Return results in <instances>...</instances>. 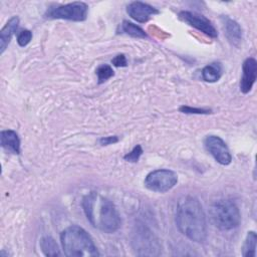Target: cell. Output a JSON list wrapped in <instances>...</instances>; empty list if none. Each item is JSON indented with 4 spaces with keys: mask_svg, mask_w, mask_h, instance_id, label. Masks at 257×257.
Instances as JSON below:
<instances>
[{
    "mask_svg": "<svg viewBox=\"0 0 257 257\" xmlns=\"http://www.w3.org/2000/svg\"><path fill=\"white\" fill-rule=\"evenodd\" d=\"M176 224L180 232L194 242H204L207 238V221L199 200L183 196L176 210Z\"/></svg>",
    "mask_w": 257,
    "mask_h": 257,
    "instance_id": "cell-1",
    "label": "cell"
},
{
    "mask_svg": "<svg viewBox=\"0 0 257 257\" xmlns=\"http://www.w3.org/2000/svg\"><path fill=\"white\" fill-rule=\"evenodd\" d=\"M82 208L87 220L104 233H114L120 227L121 220L114 204L97 194L90 192L82 200Z\"/></svg>",
    "mask_w": 257,
    "mask_h": 257,
    "instance_id": "cell-2",
    "label": "cell"
},
{
    "mask_svg": "<svg viewBox=\"0 0 257 257\" xmlns=\"http://www.w3.org/2000/svg\"><path fill=\"white\" fill-rule=\"evenodd\" d=\"M63 252L68 257L99 256L90 235L81 227L72 225L64 229L60 235Z\"/></svg>",
    "mask_w": 257,
    "mask_h": 257,
    "instance_id": "cell-3",
    "label": "cell"
},
{
    "mask_svg": "<svg viewBox=\"0 0 257 257\" xmlns=\"http://www.w3.org/2000/svg\"><path fill=\"white\" fill-rule=\"evenodd\" d=\"M210 218L215 227L222 231L235 229L241 221L240 211L231 200H219L210 207Z\"/></svg>",
    "mask_w": 257,
    "mask_h": 257,
    "instance_id": "cell-4",
    "label": "cell"
},
{
    "mask_svg": "<svg viewBox=\"0 0 257 257\" xmlns=\"http://www.w3.org/2000/svg\"><path fill=\"white\" fill-rule=\"evenodd\" d=\"M88 6L84 2H72L64 5L49 7L44 16L48 19L84 21L87 17Z\"/></svg>",
    "mask_w": 257,
    "mask_h": 257,
    "instance_id": "cell-5",
    "label": "cell"
},
{
    "mask_svg": "<svg viewBox=\"0 0 257 257\" xmlns=\"http://www.w3.org/2000/svg\"><path fill=\"white\" fill-rule=\"evenodd\" d=\"M178 183V176L175 172L166 169L155 170L149 173L145 179V187L153 192L165 193L170 191Z\"/></svg>",
    "mask_w": 257,
    "mask_h": 257,
    "instance_id": "cell-6",
    "label": "cell"
},
{
    "mask_svg": "<svg viewBox=\"0 0 257 257\" xmlns=\"http://www.w3.org/2000/svg\"><path fill=\"white\" fill-rule=\"evenodd\" d=\"M206 150L213 156V158L221 165H229L232 161V156L226 143L218 136H207L204 140Z\"/></svg>",
    "mask_w": 257,
    "mask_h": 257,
    "instance_id": "cell-7",
    "label": "cell"
},
{
    "mask_svg": "<svg viewBox=\"0 0 257 257\" xmlns=\"http://www.w3.org/2000/svg\"><path fill=\"white\" fill-rule=\"evenodd\" d=\"M179 18L185 23L189 24L190 26L208 35L209 37L216 38L218 36L217 30L215 29L211 21L201 14L191 12V11H182L179 13Z\"/></svg>",
    "mask_w": 257,
    "mask_h": 257,
    "instance_id": "cell-8",
    "label": "cell"
},
{
    "mask_svg": "<svg viewBox=\"0 0 257 257\" xmlns=\"http://www.w3.org/2000/svg\"><path fill=\"white\" fill-rule=\"evenodd\" d=\"M134 242L136 243L138 255H159L158 242L150 232H144V230L138 232Z\"/></svg>",
    "mask_w": 257,
    "mask_h": 257,
    "instance_id": "cell-9",
    "label": "cell"
},
{
    "mask_svg": "<svg viewBox=\"0 0 257 257\" xmlns=\"http://www.w3.org/2000/svg\"><path fill=\"white\" fill-rule=\"evenodd\" d=\"M126 13L137 22L145 23L151 18V16L159 14L160 11L150 4L141 1H135L127 5Z\"/></svg>",
    "mask_w": 257,
    "mask_h": 257,
    "instance_id": "cell-10",
    "label": "cell"
},
{
    "mask_svg": "<svg viewBox=\"0 0 257 257\" xmlns=\"http://www.w3.org/2000/svg\"><path fill=\"white\" fill-rule=\"evenodd\" d=\"M257 77V61L253 57L245 59L242 65V77L240 79V90L248 93L253 87Z\"/></svg>",
    "mask_w": 257,
    "mask_h": 257,
    "instance_id": "cell-11",
    "label": "cell"
},
{
    "mask_svg": "<svg viewBox=\"0 0 257 257\" xmlns=\"http://www.w3.org/2000/svg\"><path fill=\"white\" fill-rule=\"evenodd\" d=\"M223 30L230 43L233 45H238L242 40V29L240 25L228 16L221 17Z\"/></svg>",
    "mask_w": 257,
    "mask_h": 257,
    "instance_id": "cell-12",
    "label": "cell"
},
{
    "mask_svg": "<svg viewBox=\"0 0 257 257\" xmlns=\"http://www.w3.org/2000/svg\"><path fill=\"white\" fill-rule=\"evenodd\" d=\"M19 24V18L17 16L11 17L0 31V53L2 54L8 46L12 36L14 35Z\"/></svg>",
    "mask_w": 257,
    "mask_h": 257,
    "instance_id": "cell-13",
    "label": "cell"
},
{
    "mask_svg": "<svg viewBox=\"0 0 257 257\" xmlns=\"http://www.w3.org/2000/svg\"><path fill=\"white\" fill-rule=\"evenodd\" d=\"M0 144L6 151L14 154H20V140L16 132L12 130L2 131L0 133Z\"/></svg>",
    "mask_w": 257,
    "mask_h": 257,
    "instance_id": "cell-14",
    "label": "cell"
},
{
    "mask_svg": "<svg viewBox=\"0 0 257 257\" xmlns=\"http://www.w3.org/2000/svg\"><path fill=\"white\" fill-rule=\"evenodd\" d=\"M202 78L207 82H216L222 75V65L220 62H212L202 69Z\"/></svg>",
    "mask_w": 257,
    "mask_h": 257,
    "instance_id": "cell-15",
    "label": "cell"
},
{
    "mask_svg": "<svg viewBox=\"0 0 257 257\" xmlns=\"http://www.w3.org/2000/svg\"><path fill=\"white\" fill-rule=\"evenodd\" d=\"M256 241L257 236L254 231L247 233L245 242L242 247V255L244 257H255L256 256Z\"/></svg>",
    "mask_w": 257,
    "mask_h": 257,
    "instance_id": "cell-16",
    "label": "cell"
},
{
    "mask_svg": "<svg viewBox=\"0 0 257 257\" xmlns=\"http://www.w3.org/2000/svg\"><path fill=\"white\" fill-rule=\"evenodd\" d=\"M40 248L45 256H60L61 253L53 238L45 236L40 240Z\"/></svg>",
    "mask_w": 257,
    "mask_h": 257,
    "instance_id": "cell-17",
    "label": "cell"
},
{
    "mask_svg": "<svg viewBox=\"0 0 257 257\" xmlns=\"http://www.w3.org/2000/svg\"><path fill=\"white\" fill-rule=\"evenodd\" d=\"M120 31L126 35H130L132 37L135 38H146L147 37V33L138 25L128 22L126 20H124L121 24H120Z\"/></svg>",
    "mask_w": 257,
    "mask_h": 257,
    "instance_id": "cell-18",
    "label": "cell"
},
{
    "mask_svg": "<svg viewBox=\"0 0 257 257\" xmlns=\"http://www.w3.org/2000/svg\"><path fill=\"white\" fill-rule=\"evenodd\" d=\"M95 72H96V75H97L98 83H103L104 81L109 79L114 74L111 66L108 65V64H102V65L98 66Z\"/></svg>",
    "mask_w": 257,
    "mask_h": 257,
    "instance_id": "cell-19",
    "label": "cell"
},
{
    "mask_svg": "<svg viewBox=\"0 0 257 257\" xmlns=\"http://www.w3.org/2000/svg\"><path fill=\"white\" fill-rule=\"evenodd\" d=\"M143 154V149H142V146L141 145H137L130 153H127L123 159L127 162H132V163H136L139 161L140 157L142 156Z\"/></svg>",
    "mask_w": 257,
    "mask_h": 257,
    "instance_id": "cell-20",
    "label": "cell"
},
{
    "mask_svg": "<svg viewBox=\"0 0 257 257\" xmlns=\"http://www.w3.org/2000/svg\"><path fill=\"white\" fill-rule=\"evenodd\" d=\"M32 39V33L30 30H22L21 32H19V34L17 35V43L21 46L24 47L26 46Z\"/></svg>",
    "mask_w": 257,
    "mask_h": 257,
    "instance_id": "cell-21",
    "label": "cell"
},
{
    "mask_svg": "<svg viewBox=\"0 0 257 257\" xmlns=\"http://www.w3.org/2000/svg\"><path fill=\"white\" fill-rule=\"evenodd\" d=\"M180 111L184 113H197V114H207L210 113V109H204V108H196V107H191V106H181Z\"/></svg>",
    "mask_w": 257,
    "mask_h": 257,
    "instance_id": "cell-22",
    "label": "cell"
},
{
    "mask_svg": "<svg viewBox=\"0 0 257 257\" xmlns=\"http://www.w3.org/2000/svg\"><path fill=\"white\" fill-rule=\"evenodd\" d=\"M111 63L116 67H125L127 65L126 57L124 56V54H118L114 58H112Z\"/></svg>",
    "mask_w": 257,
    "mask_h": 257,
    "instance_id": "cell-23",
    "label": "cell"
},
{
    "mask_svg": "<svg viewBox=\"0 0 257 257\" xmlns=\"http://www.w3.org/2000/svg\"><path fill=\"white\" fill-rule=\"evenodd\" d=\"M118 142V138L116 136H110V137H104V138H101L99 140V143L102 145V146H107V145H112L114 143H117Z\"/></svg>",
    "mask_w": 257,
    "mask_h": 257,
    "instance_id": "cell-24",
    "label": "cell"
}]
</instances>
